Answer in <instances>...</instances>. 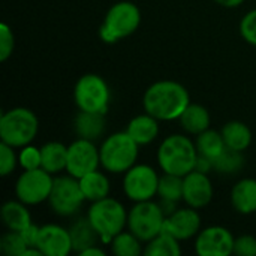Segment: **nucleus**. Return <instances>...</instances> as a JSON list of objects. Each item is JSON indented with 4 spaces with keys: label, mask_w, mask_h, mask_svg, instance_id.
Segmentation results:
<instances>
[{
    "label": "nucleus",
    "mask_w": 256,
    "mask_h": 256,
    "mask_svg": "<svg viewBox=\"0 0 256 256\" xmlns=\"http://www.w3.org/2000/svg\"><path fill=\"white\" fill-rule=\"evenodd\" d=\"M198 150L195 142L182 134L166 136L158 148V164L166 174L184 177L195 170L198 160Z\"/></svg>",
    "instance_id": "obj_2"
},
{
    "label": "nucleus",
    "mask_w": 256,
    "mask_h": 256,
    "mask_svg": "<svg viewBox=\"0 0 256 256\" xmlns=\"http://www.w3.org/2000/svg\"><path fill=\"white\" fill-rule=\"evenodd\" d=\"M213 184L208 174L190 171L183 177V201L196 210L207 207L213 200Z\"/></svg>",
    "instance_id": "obj_15"
},
{
    "label": "nucleus",
    "mask_w": 256,
    "mask_h": 256,
    "mask_svg": "<svg viewBox=\"0 0 256 256\" xmlns=\"http://www.w3.org/2000/svg\"><path fill=\"white\" fill-rule=\"evenodd\" d=\"M54 184V177L42 166L34 170H24L16 178L15 195L16 200L27 206H38L48 201Z\"/></svg>",
    "instance_id": "obj_10"
},
{
    "label": "nucleus",
    "mask_w": 256,
    "mask_h": 256,
    "mask_svg": "<svg viewBox=\"0 0 256 256\" xmlns=\"http://www.w3.org/2000/svg\"><path fill=\"white\" fill-rule=\"evenodd\" d=\"M234 240L225 226H207L195 237V252L200 256H228L234 254Z\"/></svg>",
    "instance_id": "obj_13"
},
{
    "label": "nucleus",
    "mask_w": 256,
    "mask_h": 256,
    "mask_svg": "<svg viewBox=\"0 0 256 256\" xmlns=\"http://www.w3.org/2000/svg\"><path fill=\"white\" fill-rule=\"evenodd\" d=\"M106 114L102 112H88V111H78L74 118V129L78 138L98 141L106 128Z\"/></svg>",
    "instance_id": "obj_17"
},
{
    "label": "nucleus",
    "mask_w": 256,
    "mask_h": 256,
    "mask_svg": "<svg viewBox=\"0 0 256 256\" xmlns=\"http://www.w3.org/2000/svg\"><path fill=\"white\" fill-rule=\"evenodd\" d=\"M20 234L22 236V238L26 240V243L28 246H36L38 242V234H39V226L36 225H28L27 228H24L22 231H20Z\"/></svg>",
    "instance_id": "obj_37"
},
{
    "label": "nucleus",
    "mask_w": 256,
    "mask_h": 256,
    "mask_svg": "<svg viewBox=\"0 0 256 256\" xmlns=\"http://www.w3.org/2000/svg\"><path fill=\"white\" fill-rule=\"evenodd\" d=\"M180 254V242L165 231L147 242L144 248V255L147 256H178Z\"/></svg>",
    "instance_id": "obj_27"
},
{
    "label": "nucleus",
    "mask_w": 256,
    "mask_h": 256,
    "mask_svg": "<svg viewBox=\"0 0 256 256\" xmlns=\"http://www.w3.org/2000/svg\"><path fill=\"white\" fill-rule=\"evenodd\" d=\"M16 165H20V162L15 148L9 144L0 142V176L2 177L10 176L15 171Z\"/></svg>",
    "instance_id": "obj_32"
},
{
    "label": "nucleus",
    "mask_w": 256,
    "mask_h": 256,
    "mask_svg": "<svg viewBox=\"0 0 256 256\" xmlns=\"http://www.w3.org/2000/svg\"><path fill=\"white\" fill-rule=\"evenodd\" d=\"M74 100L80 111L106 114L111 100L108 82L98 74L80 76L74 88Z\"/></svg>",
    "instance_id": "obj_8"
},
{
    "label": "nucleus",
    "mask_w": 256,
    "mask_h": 256,
    "mask_svg": "<svg viewBox=\"0 0 256 256\" xmlns=\"http://www.w3.org/2000/svg\"><path fill=\"white\" fill-rule=\"evenodd\" d=\"M195 146H196L200 156L208 158L212 160L216 159L226 148L222 134L213 129H207L202 134L196 135Z\"/></svg>",
    "instance_id": "obj_26"
},
{
    "label": "nucleus",
    "mask_w": 256,
    "mask_h": 256,
    "mask_svg": "<svg viewBox=\"0 0 256 256\" xmlns=\"http://www.w3.org/2000/svg\"><path fill=\"white\" fill-rule=\"evenodd\" d=\"M240 33L248 44L256 46V9L244 14L240 21Z\"/></svg>",
    "instance_id": "obj_35"
},
{
    "label": "nucleus",
    "mask_w": 256,
    "mask_h": 256,
    "mask_svg": "<svg viewBox=\"0 0 256 256\" xmlns=\"http://www.w3.org/2000/svg\"><path fill=\"white\" fill-rule=\"evenodd\" d=\"M39 132V120L36 114L24 106L10 108L0 117L2 142L14 148H22L36 138Z\"/></svg>",
    "instance_id": "obj_4"
},
{
    "label": "nucleus",
    "mask_w": 256,
    "mask_h": 256,
    "mask_svg": "<svg viewBox=\"0 0 256 256\" xmlns=\"http://www.w3.org/2000/svg\"><path fill=\"white\" fill-rule=\"evenodd\" d=\"M87 219L100 236L102 243H110L128 226V212L124 206L111 196L92 202Z\"/></svg>",
    "instance_id": "obj_6"
},
{
    "label": "nucleus",
    "mask_w": 256,
    "mask_h": 256,
    "mask_svg": "<svg viewBox=\"0 0 256 256\" xmlns=\"http://www.w3.org/2000/svg\"><path fill=\"white\" fill-rule=\"evenodd\" d=\"M86 201L84 194L80 186V180L68 176H60L54 178L52 190L48 198L51 210L62 218L75 216Z\"/></svg>",
    "instance_id": "obj_9"
},
{
    "label": "nucleus",
    "mask_w": 256,
    "mask_h": 256,
    "mask_svg": "<svg viewBox=\"0 0 256 256\" xmlns=\"http://www.w3.org/2000/svg\"><path fill=\"white\" fill-rule=\"evenodd\" d=\"M36 248L44 256H68L74 252L69 230L54 224L39 226Z\"/></svg>",
    "instance_id": "obj_16"
},
{
    "label": "nucleus",
    "mask_w": 256,
    "mask_h": 256,
    "mask_svg": "<svg viewBox=\"0 0 256 256\" xmlns=\"http://www.w3.org/2000/svg\"><path fill=\"white\" fill-rule=\"evenodd\" d=\"M158 196L160 201H168L177 204L183 200V177L176 174H166L159 178V189Z\"/></svg>",
    "instance_id": "obj_29"
},
{
    "label": "nucleus",
    "mask_w": 256,
    "mask_h": 256,
    "mask_svg": "<svg viewBox=\"0 0 256 256\" xmlns=\"http://www.w3.org/2000/svg\"><path fill=\"white\" fill-rule=\"evenodd\" d=\"M231 204L240 214L256 213V180L242 178L231 189Z\"/></svg>",
    "instance_id": "obj_19"
},
{
    "label": "nucleus",
    "mask_w": 256,
    "mask_h": 256,
    "mask_svg": "<svg viewBox=\"0 0 256 256\" xmlns=\"http://www.w3.org/2000/svg\"><path fill=\"white\" fill-rule=\"evenodd\" d=\"M234 255L256 256V237L244 234L234 240Z\"/></svg>",
    "instance_id": "obj_36"
},
{
    "label": "nucleus",
    "mask_w": 256,
    "mask_h": 256,
    "mask_svg": "<svg viewBox=\"0 0 256 256\" xmlns=\"http://www.w3.org/2000/svg\"><path fill=\"white\" fill-rule=\"evenodd\" d=\"M14 48H15L14 32L8 24L2 22L0 24V60L6 62L12 56Z\"/></svg>",
    "instance_id": "obj_34"
},
{
    "label": "nucleus",
    "mask_w": 256,
    "mask_h": 256,
    "mask_svg": "<svg viewBox=\"0 0 256 256\" xmlns=\"http://www.w3.org/2000/svg\"><path fill=\"white\" fill-rule=\"evenodd\" d=\"M164 231L177 238L178 242H186L198 236L201 231V216L196 208H176L165 218Z\"/></svg>",
    "instance_id": "obj_14"
},
{
    "label": "nucleus",
    "mask_w": 256,
    "mask_h": 256,
    "mask_svg": "<svg viewBox=\"0 0 256 256\" xmlns=\"http://www.w3.org/2000/svg\"><path fill=\"white\" fill-rule=\"evenodd\" d=\"M30 248L18 231H9L0 238V250L6 256H22L26 249Z\"/></svg>",
    "instance_id": "obj_31"
},
{
    "label": "nucleus",
    "mask_w": 256,
    "mask_h": 256,
    "mask_svg": "<svg viewBox=\"0 0 256 256\" xmlns=\"http://www.w3.org/2000/svg\"><path fill=\"white\" fill-rule=\"evenodd\" d=\"M123 176V192L130 201H150L158 195L160 177L153 166L135 164Z\"/></svg>",
    "instance_id": "obj_11"
},
{
    "label": "nucleus",
    "mask_w": 256,
    "mask_h": 256,
    "mask_svg": "<svg viewBox=\"0 0 256 256\" xmlns=\"http://www.w3.org/2000/svg\"><path fill=\"white\" fill-rule=\"evenodd\" d=\"M18 162L22 170H34L40 168L42 165V156H40V148L28 144L21 148L18 154Z\"/></svg>",
    "instance_id": "obj_33"
},
{
    "label": "nucleus",
    "mask_w": 256,
    "mask_h": 256,
    "mask_svg": "<svg viewBox=\"0 0 256 256\" xmlns=\"http://www.w3.org/2000/svg\"><path fill=\"white\" fill-rule=\"evenodd\" d=\"M100 165L99 148L94 146V141L76 138L72 144L68 146V164L66 172L75 178L98 170Z\"/></svg>",
    "instance_id": "obj_12"
},
{
    "label": "nucleus",
    "mask_w": 256,
    "mask_h": 256,
    "mask_svg": "<svg viewBox=\"0 0 256 256\" xmlns=\"http://www.w3.org/2000/svg\"><path fill=\"white\" fill-rule=\"evenodd\" d=\"M189 104L190 96L188 88L172 80L153 82L142 96L144 111L156 117L159 122L178 120Z\"/></svg>",
    "instance_id": "obj_1"
},
{
    "label": "nucleus",
    "mask_w": 256,
    "mask_h": 256,
    "mask_svg": "<svg viewBox=\"0 0 256 256\" xmlns=\"http://www.w3.org/2000/svg\"><path fill=\"white\" fill-rule=\"evenodd\" d=\"M244 165V158L242 152L232 148H225L216 159H213V170L220 174H236Z\"/></svg>",
    "instance_id": "obj_30"
},
{
    "label": "nucleus",
    "mask_w": 256,
    "mask_h": 256,
    "mask_svg": "<svg viewBox=\"0 0 256 256\" xmlns=\"http://www.w3.org/2000/svg\"><path fill=\"white\" fill-rule=\"evenodd\" d=\"M138 153L140 146L126 130L111 134L99 147L100 166L110 174H124L136 164Z\"/></svg>",
    "instance_id": "obj_3"
},
{
    "label": "nucleus",
    "mask_w": 256,
    "mask_h": 256,
    "mask_svg": "<svg viewBox=\"0 0 256 256\" xmlns=\"http://www.w3.org/2000/svg\"><path fill=\"white\" fill-rule=\"evenodd\" d=\"M42 168L50 174L56 176L62 171H66L68 164V146L58 141H50L40 147Z\"/></svg>",
    "instance_id": "obj_25"
},
{
    "label": "nucleus",
    "mask_w": 256,
    "mask_h": 256,
    "mask_svg": "<svg viewBox=\"0 0 256 256\" xmlns=\"http://www.w3.org/2000/svg\"><path fill=\"white\" fill-rule=\"evenodd\" d=\"M78 180H80V186H81V190L84 194L86 201L94 202V201H99V200L110 196L111 183H110V178L105 172L94 170V171L82 176Z\"/></svg>",
    "instance_id": "obj_22"
},
{
    "label": "nucleus",
    "mask_w": 256,
    "mask_h": 256,
    "mask_svg": "<svg viewBox=\"0 0 256 256\" xmlns=\"http://www.w3.org/2000/svg\"><path fill=\"white\" fill-rule=\"evenodd\" d=\"M165 212L160 202L141 201L128 212V230L134 232L141 242L147 243L164 231L165 225Z\"/></svg>",
    "instance_id": "obj_7"
},
{
    "label": "nucleus",
    "mask_w": 256,
    "mask_h": 256,
    "mask_svg": "<svg viewBox=\"0 0 256 256\" xmlns=\"http://www.w3.org/2000/svg\"><path fill=\"white\" fill-rule=\"evenodd\" d=\"M218 4L224 6V8H228V9H234V8H238L242 3H244L246 0H214Z\"/></svg>",
    "instance_id": "obj_39"
},
{
    "label": "nucleus",
    "mask_w": 256,
    "mask_h": 256,
    "mask_svg": "<svg viewBox=\"0 0 256 256\" xmlns=\"http://www.w3.org/2000/svg\"><path fill=\"white\" fill-rule=\"evenodd\" d=\"M70 237H72V248L74 252H76L78 255L86 250L90 246H96L100 240V236L98 234V231L93 228V225L90 224V220L86 218L76 219L70 228H69Z\"/></svg>",
    "instance_id": "obj_24"
},
{
    "label": "nucleus",
    "mask_w": 256,
    "mask_h": 256,
    "mask_svg": "<svg viewBox=\"0 0 256 256\" xmlns=\"http://www.w3.org/2000/svg\"><path fill=\"white\" fill-rule=\"evenodd\" d=\"M141 24L140 8L128 0L114 3L105 14L99 36L105 44H116L134 34Z\"/></svg>",
    "instance_id": "obj_5"
},
{
    "label": "nucleus",
    "mask_w": 256,
    "mask_h": 256,
    "mask_svg": "<svg viewBox=\"0 0 256 256\" xmlns=\"http://www.w3.org/2000/svg\"><path fill=\"white\" fill-rule=\"evenodd\" d=\"M222 136H224V141H225V146L228 148H232L236 152H246L250 144H252V130L250 128L243 123V122H238V120H232V122H228L222 130H220Z\"/></svg>",
    "instance_id": "obj_23"
},
{
    "label": "nucleus",
    "mask_w": 256,
    "mask_h": 256,
    "mask_svg": "<svg viewBox=\"0 0 256 256\" xmlns=\"http://www.w3.org/2000/svg\"><path fill=\"white\" fill-rule=\"evenodd\" d=\"M126 132L138 146H148L159 135V120L148 112L135 116L128 123Z\"/></svg>",
    "instance_id": "obj_18"
},
{
    "label": "nucleus",
    "mask_w": 256,
    "mask_h": 256,
    "mask_svg": "<svg viewBox=\"0 0 256 256\" xmlns=\"http://www.w3.org/2000/svg\"><path fill=\"white\" fill-rule=\"evenodd\" d=\"M2 222L9 231H22L28 225H32V214L27 208V204L21 202L20 200L8 201L2 206L0 210Z\"/></svg>",
    "instance_id": "obj_21"
},
{
    "label": "nucleus",
    "mask_w": 256,
    "mask_h": 256,
    "mask_svg": "<svg viewBox=\"0 0 256 256\" xmlns=\"http://www.w3.org/2000/svg\"><path fill=\"white\" fill-rule=\"evenodd\" d=\"M105 255V250L104 249H100L99 248V244H96V246H90V248H87L86 250H82L80 256H104Z\"/></svg>",
    "instance_id": "obj_38"
},
{
    "label": "nucleus",
    "mask_w": 256,
    "mask_h": 256,
    "mask_svg": "<svg viewBox=\"0 0 256 256\" xmlns=\"http://www.w3.org/2000/svg\"><path fill=\"white\" fill-rule=\"evenodd\" d=\"M180 126L183 128V130L189 135H200L204 130L210 129V112L206 106L190 102L186 110L183 111V114L178 117Z\"/></svg>",
    "instance_id": "obj_20"
},
{
    "label": "nucleus",
    "mask_w": 256,
    "mask_h": 256,
    "mask_svg": "<svg viewBox=\"0 0 256 256\" xmlns=\"http://www.w3.org/2000/svg\"><path fill=\"white\" fill-rule=\"evenodd\" d=\"M142 243L130 231H122L110 242L112 254L117 256H140L144 254Z\"/></svg>",
    "instance_id": "obj_28"
}]
</instances>
